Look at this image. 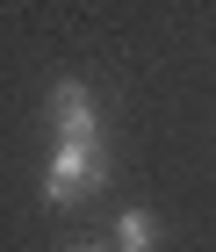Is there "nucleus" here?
<instances>
[{
    "instance_id": "obj_1",
    "label": "nucleus",
    "mask_w": 216,
    "mask_h": 252,
    "mask_svg": "<svg viewBox=\"0 0 216 252\" xmlns=\"http://www.w3.org/2000/svg\"><path fill=\"white\" fill-rule=\"evenodd\" d=\"M108 188V152H87V144H51V166H43V202H79V194Z\"/></svg>"
},
{
    "instance_id": "obj_2",
    "label": "nucleus",
    "mask_w": 216,
    "mask_h": 252,
    "mask_svg": "<svg viewBox=\"0 0 216 252\" xmlns=\"http://www.w3.org/2000/svg\"><path fill=\"white\" fill-rule=\"evenodd\" d=\"M51 144H87L101 152V108L87 94V79H58L51 87Z\"/></svg>"
},
{
    "instance_id": "obj_3",
    "label": "nucleus",
    "mask_w": 216,
    "mask_h": 252,
    "mask_svg": "<svg viewBox=\"0 0 216 252\" xmlns=\"http://www.w3.org/2000/svg\"><path fill=\"white\" fill-rule=\"evenodd\" d=\"M116 252H158V216L152 209H123L116 216Z\"/></svg>"
},
{
    "instance_id": "obj_4",
    "label": "nucleus",
    "mask_w": 216,
    "mask_h": 252,
    "mask_svg": "<svg viewBox=\"0 0 216 252\" xmlns=\"http://www.w3.org/2000/svg\"><path fill=\"white\" fill-rule=\"evenodd\" d=\"M79 252H116V245H79Z\"/></svg>"
}]
</instances>
